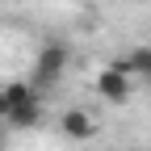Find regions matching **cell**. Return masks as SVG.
I'll list each match as a JSON object with an SVG mask.
<instances>
[{
    "label": "cell",
    "instance_id": "obj_1",
    "mask_svg": "<svg viewBox=\"0 0 151 151\" xmlns=\"http://www.w3.org/2000/svg\"><path fill=\"white\" fill-rule=\"evenodd\" d=\"M0 122L13 130H34L42 122V88L34 80H9L0 88Z\"/></svg>",
    "mask_w": 151,
    "mask_h": 151
},
{
    "label": "cell",
    "instance_id": "obj_2",
    "mask_svg": "<svg viewBox=\"0 0 151 151\" xmlns=\"http://www.w3.org/2000/svg\"><path fill=\"white\" fill-rule=\"evenodd\" d=\"M67 63H71V50H67V42H46L42 50L34 55V67H29V80L38 84V88H55L67 76Z\"/></svg>",
    "mask_w": 151,
    "mask_h": 151
},
{
    "label": "cell",
    "instance_id": "obj_3",
    "mask_svg": "<svg viewBox=\"0 0 151 151\" xmlns=\"http://www.w3.org/2000/svg\"><path fill=\"white\" fill-rule=\"evenodd\" d=\"M130 92H134V80L126 76L122 63H109V67L97 71V97H101L105 105H126Z\"/></svg>",
    "mask_w": 151,
    "mask_h": 151
},
{
    "label": "cell",
    "instance_id": "obj_4",
    "mask_svg": "<svg viewBox=\"0 0 151 151\" xmlns=\"http://www.w3.org/2000/svg\"><path fill=\"white\" fill-rule=\"evenodd\" d=\"M59 130H63V139H71V143H88L92 134H97V118H92L88 109H63Z\"/></svg>",
    "mask_w": 151,
    "mask_h": 151
},
{
    "label": "cell",
    "instance_id": "obj_5",
    "mask_svg": "<svg viewBox=\"0 0 151 151\" xmlns=\"http://www.w3.org/2000/svg\"><path fill=\"white\" fill-rule=\"evenodd\" d=\"M118 63L126 67L130 80H147V84H151V46H147V42L130 46V50H126V59H118Z\"/></svg>",
    "mask_w": 151,
    "mask_h": 151
},
{
    "label": "cell",
    "instance_id": "obj_6",
    "mask_svg": "<svg viewBox=\"0 0 151 151\" xmlns=\"http://www.w3.org/2000/svg\"><path fill=\"white\" fill-rule=\"evenodd\" d=\"M0 151H4V130H0Z\"/></svg>",
    "mask_w": 151,
    "mask_h": 151
}]
</instances>
